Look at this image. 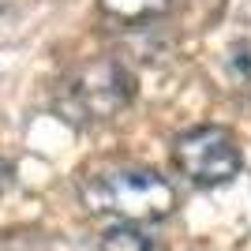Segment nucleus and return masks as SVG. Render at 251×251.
<instances>
[{
	"instance_id": "3",
	"label": "nucleus",
	"mask_w": 251,
	"mask_h": 251,
	"mask_svg": "<svg viewBox=\"0 0 251 251\" xmlns=\"http://www.w3.org/2000/svg\"><path fill=\"white\" fill-rule=\"evenodd\" d=\"M173 161L191 184L199 188H218L229 184L244 165V154L236 139L218 124H195L173 139Z\"/></svg>"
},
{
	"instance_id": "5",
	"label": "nucleus",
	"mask_w": 251,
	"mask_h": 251,
	"mask_svg": "<svg viewBox=\"0 0 251 251\" xmlns=\"http://www.w3.org/2000/svg\"><path fill=\"white\" fill-rule=\"evenodd\" d=\"M98 251H161V244L150 236L143 225H131V221H116L101 232Z\"/></svg>"
},
{
	"instance_id": "1",
	"label": "nucleus",
	"mask_w": 251,
	"mask_h": 251,
	"mask_svg": "<svg viewBox=\"0 0 251 251\" xmlns=\"http://www.w3.org/2000/svg\"><path fill=\"white\" fill-rule=\"evenodd\" d=\"M83 199L90 210L131 225H157L176 210V191L147 165H113L86 180Z\"/></svg>"
},
{
	"instance_id": "2",
	"label": "nucleus",
	"mask_w": 251,
	"mask_h": 251,
	"mask_svg": "<svg viewBox=\"0 0 251 251\" xmlns=\"http://www.w3.org/2000/svg\"><path fill=\"white\" fill-rule=\"evenodd\" d=\"M135 98V79L116 60H86L64 75L56 90V109L72 124H101L124 113Z\"/></svg>"
},
{
	"instance_id": "4",
	"label": "nucleus",
	"mask_w": 251,
	"mask_h": 251,
	"mask_svg": "<svg viewBox=\"0 0 251 251\" xmlns=\"http://www.w3.org/2000/svg\"><path fill=\"white\" fill-rule=\"evenodd\" d=\"M165 8L169 0H101V11L124 26H147V23L165 15Z\"/></svg>"
},
{
	"instance_id": "6",
	"label": "nucleus",
	"mask_w": 251,
	"mask_h": 251,
	"mask_svg": "<svg viewBox=\"0 0 251 251\" xmlns=\"http://www.w3.org/2000/svg\"><path fill=\"white\" fill-rule=\"evenodd\" d=\"M8 180H11V165L0 157V191H4V184H8Z\"/></svg>"
}]
</instances>
